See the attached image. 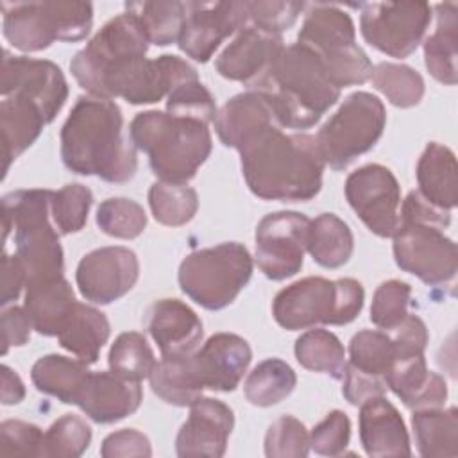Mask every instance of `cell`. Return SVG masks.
<instances>
[{
  "mask_svg": "<svg viewBox=\"0 0 458 458\" xmlns=\"http://www.w3.org/2000/svg\"><path fill=\"white\" fill-rule=\"evenodd\" d=\"M61 157L79 175L127 182L138 170L136 147L123 134L120 107L100 97H79L61 129Z\"/></svg>",
  "mask_w": 458,
  "mask_h": 458,
  "instance_id": "3957f363",
  "label": "cell"
},
{
  "mask_svg": "<svg viewBox=\"0 0 458 458\" xmlns=\"http://www.w3.org/2000/svg\"><path fill=\"white\" fill-rule=\"evenodd\" d=\"M166 113L209 123L216 116V106L213 95L199 77H191L174 86L166 95Z\"/></svg>",
  "mask_w": 458,
  "mask_h": 458,
  "instance_id": "bcb514c9",
  "label": "cell"
},
{
  "mask_svg": "<svg viewBox=\"0 0 458 458\" xmlns=\"http://www.w3.org/2000/svg\"><path fill=\"white\" fill-rule=\"evenodd\" d=\"M431 21L426 2L363 4L360 27L365 41L379 52L403 59L413 54Z\"/></svg>",
  "mask_w": 458,
  "mask_h": 458,
  "instance_id": "4fadbf2b",
  "label": "cell"
},
{
  "mask_svg": "<svg viewBox=\"0 0 458 458\" xmlns=\"http://www.w3.org/2000/svg\"><path fill=\"white\" fill-rule=\"evenodd\" d=\"M25 397V386L20 376L7 365H2V404H18Z\"/></svg>",
  "mask_w": 458,
  "mask_h": 458,
  "instance_id": "91938a15",
  "label": "cell"
},
{
  "mask_svg": "<svg viewBox=\"0 0 458 458\" xmlns=\"http://www.w3.org/2000/svg\"><path fill=\"white\" fill-rule=\"evenodd\" d=\"M252 276V258L245 245L225 242L190 252L179 265L181 290L206 310L229 306Z\"/></svg>",
  "mask_w": 458,
  "mask_h": 458,
  "instance_id": "9c48e42d",
  "label": "cell"
},
{
  "mask_svg": "<svg viewBox=\"0 0 458 458\" xmlns=\"http://www.w3.org/2000/svg\"><path fill=\"white\" fill-rule=\"evenodd\" d=\"M93 193L88 186L73 182L52 193L50 213L59 234L79 233L88 220Z\"/></svg>",
  "mask_w": 458,
  "mask_h": 458,
  "instance_id": "f6af8a7d",
  "label": "cell"
},
{
  "mask_svg": "<svg viewBox=\"0 0 458 458\" xmlns=\"http://www.w3.org/2000/svg\"><path fill=\"white\" fill-rule=\"evenodd\" d=\"M238 152L243 179L259 199L310 200L320 191L326 163L311 134H284L272 123L250 136Z\"/></svg>",
  "mask_w": 458,
  "mask_h": 458,
  "instance_id": "7a4b0ae2",
  "label": "cell"
},
{
  "mask_svg": "<svg viewBox=\"0 0 458 458\" xmlns=\"http://www.w3.org/2000/svg\"><path fill=\"white\" fill-rule=\"evenodd\" d=\"M25 311L34 329L45 336H57L77 304L70 283L61 277L30 279L25 284Z\"/></svg>",
  "mask_w": 458,
  "mask_h": 458,
  "instance_id": "484cf974",
  "label": "cell"
},
{
  "mask_svg": "<svg viewBox=\"0 0 458 458\" xmlns=\"http://www.w3.org/2000/svg\"><path fill=\"white\" fill-rule=\"evenodd\" d=\"M234 426L233 410L213 397H199L190 404V417L175 438L179 456H224Z\"/></svg>",
  "mask_w": 458,
  "mask_h": 458,
  "instance_id": "d6986e66",
  "label": "cell"
},
{
  "mask_svg": "<svg viewBox=\"0 0 458 458\" xmlns=\"http://www.w3.org/2000/svg\"><path fill=\"white\" fill-rule=\"evenodd\" d=\"M372 86L397 107H413L424 97V79L406 64L379 63L370 75Z\"/></svg>",
  "mask_w": 458,
  "mask_h": 458,
  "instance_id": "ab89813d",
  "label": "cell"
},
{
  "mask_svg": "<svg viewBox=\"0 0 458 458\" xmlns=\"http://www.w3.org/2000/svg\"><path fill=\"white\" fill-rule=\"evenodd\" d=\"M143 399L140 381L114 372H89L75 404L95 422L113 424L134 413Z\"/></svg>",
  "mask_w": 458,
  "mask_h": 458,
  "instance_id": "ffe728a7",
  "label": "cell"
},
{
  "mask_svg": "<svg viewBox=\"0 0 458 458\" xmlns=\"http://www.w3.org/2000/svg\"><path fill=\"white\" fill-rule=\"evenodd\" d=\"M204 388L215 392H233L252 360V351L238 335L216 333L193 352Z\"/></svg>",
  "mask_w": 458,
  "mask_h": 458,
  "instance_id": "7402d4cb",
  "label": "cell"
},
{
  "mask_svg": "<svg viewBox=\"0 0 458 458\" xmlns=\"http://www.w3.org/2000/svg\"><path fill=\"white\" fill-rule=\"evenodd\" d=\"M2 97L34 102L50 123L68 98V84L57 64L45 59L11 55L4 50Z\"/></svg>",
  "mask_w": 458,
  "mask_h": 458,
  "instance_id": "2e32d148",
  "label": "cell"
},
{
  "mask_svg": "<svg viewBox=\"0 0 458 458\" xmlns=\"http://www.w3.org/2000/svg\"><path fill=\"white\" fill-rule=\"evenodd\" d=\"M107 361L111 372L132 381L148 377L156 365L150 345L147 344L145 336L136 331H127L116 336L114 344L111 345Z\"/></svg>",
  "mask_w": 458,
  "mask_h": 458,
  "instance_id": "b9f144b4",
  "label": "cell"
},
{
  "mask_svg": "<svg viewBox=\"0 0 458 458\" xmlns=\"http://www.w3.org/2000/svg\"><path fill=\"white\" fill-rule=\"evenodd\" d=\"M213 122L220 141L238 150L258 131L272 125L274 114L265 97L249 89L229 98Z\"/></svg>",
  "mask_w": 458,
  "mask_h": 458,
  "instance_id": "4316f807",
  "label": "cell"
},
{
  "mask_svg": "<svg viewBox=\"0 0 458 458\" xmlns=\"http://www.w3.org/2000/svg\"><path fill=\"white\" fill-rule=\"evenodd\" d=\"M297 43L320 59L336 88L363 84L372 75L374 66L356 43L354 23L338 5H311L304 16Z\"/></svg>",
  "mask_w": 458,
  "mask_h": 458,
  "instance_id": "ba28073f",
  "label": "cell"
},
{
  "mask_svg": "<svg viewBox=\"0 0 458 458\" xmlns=\"http://www.w3.org/2000/svg\"><path fill=\"white\" fill-rule=\"evenodd\" d=\"M97 225L109 236L132 240L140 236L147 225L143 208L131 199H106L97 209Z\"/></svg>",
  "mask_w": 458,
  "mask_h": 458,
  "instance_id": "ee69618b",
  "label": "cell"
},
{
  "mask_svg": "<svg viewBox=\"0 0 458 458\" xmlns=\"http://www.w3.org/2000/svg\"><path fill=\"white\" fill-rule=\"evenodd\" d=\"M345 199L374 234L394 236L399 225L401 188L386 166L370 163L354 170L345 181Z\"/></svg>",
  "mask_w": 458,
  "mask_h": 458,
  "instance_id": "9a60e30c",
  "label": "cell"
},
{
  "mask_svg": "<svg viewBox=\"0 0 458 458\" xmlns=\"http://www.w3.org/2000/svg\"><path fill=\"white\" fill-rule=\"evenodd\" d=\"M148 206L159 224L179 227L195 216L199 197L191 186L157 181L148 190Z\"/></svg>",
  "mask_w": 458,
  "mask_h": 458,
  "instance_id": "f35d334b",
  "label": "cell"
},
{
  "mask_svg": "<svg viewBox=\"0 0 458 458\" xmlns=\"http://www.w3.org/2000/svg\"><path fill=\"white\" fill-rule=\"evenodd\" d=\"M297 385L293 369L279 360L268 358L258 363L247 376L243 394L254 406H272L286 399Z\"/></svg>",
  "mask_w": 458,
  "mask_h": 458,
  "instance_id": "d590c367",
  "label": "cell"
},
{
  "mask_svg": "<svg viewBox=\"0 0 458 458\" xmlns=\"http://www.w3.org/2000/svg\"><path fill=\"white\" fill-rule=\"evenodd\" d=\"M419 454L424 458H454L458 454V411L422 408L411 415Z\"/></svg>",
  "mask_w": 458,
  "mask_h": 458,
  "instance_id": "d6a6232c",
  "label": "cell"
},
{
  "mask_svg": "<svg viewBox=\"0 0 458 458\" xmlns=\"http://www.w3.org/2000/svg\"><path fill=\"white\" fill-rule=\"evenodd\" d=\"M411 297V286L399 279H390L381 283L372 297L370 320L379 329L390 331L399 326L406 315Z\"/></svg>",
  "mask_w": 458,
  "mask_h": 458,
  "instance_id": "7dc6e473",
  "label": "cell"
},
{
  "mask_svg": "<svg viewBox=\"0 0 458 458\" xmlns=\"http://www.w3.org/2000/svg\"><path fill=\"white\" fill-rule=\"evenodd\" d=\"M100 454L104 458L150 456V440L138 429H120L107 435L102 442Z\"/></svg>",
  "mask_w": 458,
  "mask_h": 458,
  "instance_id": "11a10c76",
  "label": "cell"
},
{
  "mask_svg": "<svg viewBox=\"0 0 458 458\" xmlns=\"http://www.w3.org/2000/svg\"><path fill=\"white\" fill-rule=\"evenodd\" d=\"M360 440L369 456L411 454L404 420L385 395L372 397L360 404Z\"/></svg>",
  "mask_w": 458,
  "mask_h": 458,
  "instance_id": "cb8c5ba5",
  "label": "cell"
},
{
  "mask_svg": "<svg viewBox=\"0 0 458 458\" xmlns=\"http://www.w3.org/2000/svg\"><path fill=\"white\" fill-rule=\"evenodd\" d=\"M109 320L100 310L77 302L59 331L57 340L63 349L89 365L98 360V354L109 338Z\"/></svg>",
  "mask_w": 458,
  "mask_h": 458,
  "instance_id": "4dcf8cb0",
  "label": "cell"
},
{
  "mask_svg": "<svg viewBox=\"0 0 458 458\" xmlns=\"http://www.w3.org/2000/svg\"><path fill=\"white\" fill-rule=\"evenodd\" d=\"M310 453V433L304 424L283 415L274 420L265 435V454L268 458H304Z\"/></svg>",
  "mask_w": 458,
  "mask_h": 458,
  "instance_id": "c3c4849f",
  "label": "cell"
},
{
  "mask_svg": "<svg viewBox=\"0 0 458 458\" xmlns=\"http://www.w3.org/2000/svg\"><path fill=\"white\" fill-rule=\"evenodd\" d=\"M344 386H342V394L344 397L354 404L360 406L365 401L377 397V395H385L386 392V383L381 377L360 372L358 369H354L352 365L345 363V370H344Z\"/></svg>",
  "mask_w": 458,
  "mask_h": 458,
  "instance_id": "db71d44e",
  "label": "cell"
},
{
  "mask_svg": "<svg viewBox=\"0 0 458 458\" xmlns=\"http://www.w3.org/2000/svg\"><path fill=\"white\" fill-rule=\"evenodd\" d=\"M27 284V270L21 259L14 254H4L2 258V301L0 304L5 308L13 301L18 299L21 288Z\"/></svg>",
  "mask_w": 458,
  "mask_h": 458,
  "instance_id": "680465c9",
  "label": "cell"
},
{
  "mask_svg": "<svg viewBox=\"0 0 458 458\" xmlns=\"http://www.w3.org/2000/svg\"><path fill=\"white\" fill-rule=\"evenodd\" d=\"M310 218L297 211L265 215L256 227V263L272 281L295 276L302 268Z\"/></svg>",
  "mask_w": 458,
  "mask_h": 458,
  "instance_id": "5bb4252c",
  "label": "cell"
},
{
  "mask_svg": "<svg viewBox=\"0 0 458 458\" xmlns=\"http://www.w3.org/2000/svg\"><path fill=\"white\" fill-rule=\"evenodd\" d=\"M399 218L426 222V224L438 225L442 229H445L451 224V213L433 206L431 202H428L417 190L410 191L406 195V199L403 200Z\"/></svg>",
  "mask_w": 458,
  "mask_h": 458,
  "instance_id": "9f6ffc18",
  "label": "cell"
},
{
  "mask_svg": "<svg viewBox=\"0 0 458 458\" xmlns=\"http://www.w3.org/2000/svg\"><path fill=\"white\" fill-rule=\"evenodd\" d=\"M138 276V256L127 247L111 245L88 252L77 265L75 281L86 301L111 304L136 284Z\"/></svg>",
  "mask_w": 458,
  "mask_h": 458,
  "instance_id": "ac0fdd59",
  "label": "cell"
},
{
  "mask_svg": "<svg viewBox=\"0 0 458 458\" xmlns=\"http://www.w3.org/2000/svg\"><path fill=\"white\" fill-rule=\"evenodd\" d=\"M148 39L140 20L125 11L111 18L81 48L70 70L82 89L100 98H123L129 104H154L179 82L199 77L184 59L165 54L147 59Z\"/></svg>",
  "mask_w": 458,
  "mask_h": 458,
  "instance_id": "6da1fadb",
  "label": "cell"
},
{
  "mask_svg": "<svg viewBox=\"0 0 458 458\" xmlns=\"http://www.w3.org/2000/svg\"><path fill=\"white\" fill-rule=\"evenodd\" d=\"M4 36L18 50L38 52L54 41H79L93 25L89 2H2Z\"/></svg>",
  "mask_w": 458,
  "mask_h": 458,
  "instance_id": "30bf717a",
  "label": "cell"
},
{
  "mask_svg": "<svg viewBox=\"0 0 458 458\" xmlns=\"http://www.w3.org/2000/svg\"><path fill=\"white\" fill-rule=\"evenodd\" d=\"M395 356V345L388 333L361 329L351 338L347 363L360 372L385 379Z\"/></svg>",
  "mask_w": 458,
  "mask_h": 458,
  "instance_id": "60d3db41",
  "label": "cell"
},
{
  "mask_svg": "<svg viewBox=\"0 0 458 458\" xmlns=\"http://www.w3.org/2000/svg\"><path fill=\"white\" fill-rule=\"evenodd\" d=\"M145 327L163 356H179L197 351L202 340L199 315L179 299H159L145 313Z\"/></svg>",
  "mask_w": 458,
  "mask_h": 458,
  "instance_id": "603a6c76",
  "label": "cell"
},
{
  "mask_svg": "<svg viewBox=\"0 0 458 458\" xmlns=\"http://www.w3.org/2000/svg\"><path fill=\"white\" fill-rule=\"evenodd\" d=\"M47 123L43 111L34 102L20 97H2L0 125L5 157L4 174L9 170L11 163L38 140Z\"/></svg>",
  "mask_w": 458,
  "mask_h": 458,
  "instance_id": "f1b7e54d",
  "label": "cell"
},
{
  "mask_svg": "<svg viewBox=\"0 0 458 458\" xmlns=\"http://www.w3.org/2000/svg\"><path fill=\"white\" fill-rule=\"evenodd\" d=\"M419 193L433 206L451 211L456 206V157L451 148L431 141L417 163Z\"/></svg>",
  "mask_w": 458,
  "mask_h": 458,
  "instance_id": "83f0119b",
  "label": "cell"
},
{
  "mask_svg": "<svg viewBox=\"0 0 458 458\" xmlns=\"http://www.w3.org/2000/svg\"><path fill=\"white\" fill-rule=\"evenodd\" d=\"M437 27L424 41V63L428 72L442 84H456V41L458 5L453 2L437 4Z\"/></svg>",
  "mask_w": 458,
  "mask_h": 458,
  "instance_id": "1f68e13d",
  "label": "cell"
},
{
  "mask_svg": "<svg viewBox=\"0 0 458 458\" xmlns=\"http://www.w3.org/2000/svg\"><path fill=\"white\" fill-rule=\"evenodd\" d=\"M354 249V236L349 225L333 213H322L310 220L306 250L313 261L326 268L345 265Z\"/></svg>",
  "mask_w": 458,
  "mask_h": 458,
  "instance_id": "e575fe53",
  "label": "cell"
},
{
  "mask_svg": "<svg viewBox=\"0 0 458 458\" xmlns=\"http://www.w3.org/2000/svg\"><path fill=\"white\" fill-rule=\"evenodd\" d=\"M129 138L148 156L152 172L165 182L186 184L211 154L208 123L163 111L138 113L129 125Z\"/></svg>",
  "mask_w": 458,
  "mask_h": 458,
  "instance_id": "5b68a950",
  "label": "cell"
},
{
  "mask_svg": "<svg viewBox=\"0 0 458 458\" xmlns=\"http://www.w3.org/2000/svg\"><path fill=\"white\" fill-rule=\"evenodd\" d=\"M125 11L140 20L148 43L166 47L179 41L186 16L182 2H131Z\"/></svg>",
  "mask_w": 458,
  "mask_h": 458,
  "instance_id": "74e56055",
  "label": "cell"
},
{
  "mask_svg": "<svg viewBox=\"0 0 458 458\" xmlns=\"http://www.w3.org/2000/svg\"><path fill=\"white\" fill-rule=\"evenodd\" d=\"M284 48L279 34L245 25L216 57V72L229 81L252 84Z\"/></svg>",
  "mask_w": 458,
  "mask_h": 458,
  "instance_id": "44dd1931",
  "label": "cell"
},
{
  "mask_svg": "<svg viewBox=\"0 0 458 458\" xmlns=\"http://www.w3.org/2000/svg\"><path fill=\"white\" fill-rule=\"evenodd\" d=\"M88 374V363L79 358L47 354L32 365L30 379L39 392L64 404H75Z\"/></svg>",
  "mask_w": 458,
  "mask_h": 458,
  "instance_id": "836d02e7",
  "label": "cell"
},
{
  "mask_svg": "<svg viewBox=\"0 0 458 458\" xmlns=\"http://www.w3.org/2000/svg\"><path fill=\"white\" fill-rule=\"evenodd\" d=\"M394 345H395V360L424 354L428 344V329L422 318L417 315H406V318L388 331Z\"/></svg>",
  "mask_w": 458,
  "mask_h": 458,
  "instance_id": "f5cc1de1",
  "label": "cell"
},
{
  "mask_svg": "<svg viewBox=\"0 0 458 458\" xmlns=\"http://www.w3.org/2000/svg\"><path fill=\"white\" fill-rule=\"evenodd\" d=\"M351 438V420L340 411H329L310 433V449L322 456H340L345 453Z\"/></svg>",
  "mask_w": 458,
  "mask_h": 458,
  "instance_id": "681fc988",
  "label": "cell"
},
{
  "mask_svg": "<svg viewBox=\"0 0 458 458\" xmlns=\"http://www.w3.org/2000/svg\"><path fill=\"white\" fill-rule=\"evenodd\" d=\"M91 442V428L84 419L73 413H66L57 419L45 433L39 456L77 458Z\"/></svg>",
  "mask_w": 458,
  "mask_h": 458,
  "instance_id": "7bdbcfd3",
  "label": "cell"
},
{
  "mask_svg": "<svg viewBox=\"0 0 458 458\" xmlns=\"http://www.w3.org/2000/svg\"><path fill=\"white\" fill-rule=\"evenodd\" d=\"M363 299V286L352 277L329 281L310 276L283 288L276 295L272 315L288 331L306 329L317 324L344 326L360 315Z\"/></svg>",
  "mask_w": 458,
  "mask_h": 458,
  "instance_id": "52a82bcc",
  "label": "cell"
},
{
  "mask_svg": "<svg viewBox=\"0 0 458 458\" xmlns=\"http://www.w3.org/2000/svg\"><path fill=\"white\" fill-rule=\"evenodd\" d=\"M43 431L30 422L4 420L0 424L2 456H39Z\"/></svg>",
  "mask_w": 458,
  "mask_h": 458,
  "instance_id": "816d5d0a",
  "label": "cell"
},
{
  "mask_svg": "<svg viewBox=\"0 0 458 458\" xmlns=\"http://www.w3.org/2000/svg\"><path fill=\"white\" fill-rule=\"evenodd\" d=\"M193 352L163 356L156 361L148 379L152 392L165 403L174 406H190L200 397L204 385L199 376Z\"/></svg>",
  "mask_w": 458,
  "mask_h": 458,
  "instance_id": "f546056e",
  "label": "cell"
},
{
  "mask_svg": "<svg viewBox=\"0 0 458 458\" xmlns=\"http://www.w3.org/2000/svg\"><path fill=\"white\" fill-rule=\"evenodd\" d=\"M268 102L274 120L288 129H308L340 98L320 59L306 47H284L272 64L247 86Z\"/></svg>",
  "mask_w": 458,
  "mask_h": 458,
  "instance_id": "277c9868",
  "label": "cell"
},
{
  "mask_svg": "<svg viewBox=\"0 0 458 458\" xmlns=\"http://www.w3.org/2000/svg\"><path fill=\"white\" fill-rule=\"evenodd\" d=\"M34 329L30 317L25 308L11 306L2 311V354L9 351V347H18L29 342L30 331Z\"/></svg>",
  "mask_w": 458,
  "mask_h": 458,
  "instance_id": "6f0895ef",
  "label": "cell"
},
{
  "mask_svg": "<svg viewBox=\"0 0 458 458\" xmlns=\"http://www.w3.org/2000/svg\"><path fill=\"white\" fill-rule=\"evenodd\" d=\"M385 123V106L376 95L367 91L349 95L315 136L324 163L333 170L347 168L377 143Z\"/></svg>",
  "mask_w": 458,
  "mask_h": 458,
  "instance_id": "8fae6325",
  "label": "cell"
},
{
  "mask_svg": "<svg viewBox=\"0 0 458 458\" xmlns=\"http://www.w3.org/2000/svg\"><path fill=\"white\" fill-rule=\"evenodd\" d=\"M247 14L252 27H258L270 34H279L290 29L302 9V2H245Z\"/></svg>",
  "mask_w": 458,
  "mask_h": 458,
  "instance_id": "f907efd6",
  "label": "cell"
},
{
  "mask_svg": "<svg viewBox=\"0 0 458 458\" xmlns=\"http://www.w3.org/2000/svg\"><path fill=\"white\" fill-rule=\"evenodd\" d=\"M385 383L411 410L440 408L447 399L444 377L428 370L424 354L395 360L385 376Z\"/></svg>",
  "mask_w": 458,
  "mask_h": 458,
  "instance_id": "d4e9b609",
  "label": "cell"
},
{
  "mask_svg": "<svg viewBox=\"0 0 458 458\" xmlns=\"http://www.w3.org/2000/svg\"><path fill=\"white\" fill-rule=\"evenodd\" d=\"M297 361L313 372L342 379L345 370V349L342 342L326 329H310L295 340Z\"/></svg>",
  "mask_w": 458,
  "mask_h": 458,
  "instance_id": "8d00e7d4",
  "label": "cell"
},
{
  "mask_svg": "<svg viewBox=\"0 0 458 458\" xmlns=\"http://www.w3.org/2000/svg\"><path fill=\"white\" fill-rule=\"evenodd\" d=\"M52 190H16L2 197L4 240L14 229L16 256L27 270V281L61 277L64 270L59 231L48 216Z\"/></svg>",
  "mask_w": 458,
  "mask_h": 458,
  "instance_id": "8992f818",
  "label": "cell"
},
{
  "mask_svg": "<svg viewBox=\"0 0 458 458\" xmlns=\"http://www.w3.org/2000/svg\"><path fill=\"white\" fill-rule=\"evenodd\" d=\"M184 7L177 45L197 63L209 61L220 43L249 21L245 2H186Z\"/></svg>",
  "mask_w": 458,
  "mask_h": 458,
  "instance_id": "e0dca14e",
  "label": "cell"
},
{
  "mask_svg": "<svg viewBox=\"0 0 458 458\" xmlns=\"http://www.w3.org/2000/svg\"><path fill=\"white\" fill-rule=\"evenodd\" d=\"M394 258L399 268L431 286L447 284L458 270L456 243L433 224L403 220L394 233Z\"/></svg>",
  "mask_w": 458,
  "mask_h": 458,
  "instance_id": "7c38bea8",
  "label": "cell"
}]
</instances>
